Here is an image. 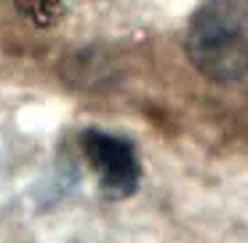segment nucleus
I'll list each match as a JSON object with an SVG mask.
<instances>
[{"label": "nucleus", "instance_id": "2", "mask_svg": "<svg viewBox=\"0 0 248 243\" xmlns=\"http://www.w3.org/2000/svg\"><path fill=\"white\" fill-rule=\"evenodd\" d=\"M80 152L91 166L102 193L112 200H125L141 187V158L134 142L120 134L88 129L80 134Z\"/></svg>", "mask_w": 248, "mask_h": 243}, {"label": "nucleus", "instance_id": "1", "mask_svg": "<svg viewBox=\"0 0 248 243\" xmlns=\"http://www.w3.org/2000/svg\"><path fill=\"white\" fill-rule=\"evenodd\" d=\"M184 51L203 78L248 86V0H205L189 16Z\"/></svg>", "mask_w": 248, "mask_h": 243}]
</instances>
